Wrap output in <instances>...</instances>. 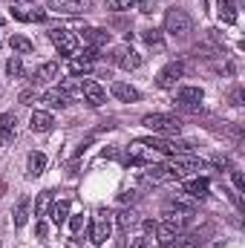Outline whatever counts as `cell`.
<instances>
[{"label": "cell", "instance_id": "obj_1", "mask_svg": "<svg viewBox=\"0 0 245 248\" xmlns=\"http://www.w3.org/2000/svg\"><path fill=\"white\" fill-rule=\"evenodd\" d=\"M141 124L147 127V130H153V133H159V136H176L179 130H182V119L179 116H168V113H147Z\"/></svg>", "mask_w": 245, "mask_h": 248}, {"label": "cell", "instance_id": "obj_2", "mask_svg": "<svg viewBox=\"0 0 245 248\" xmlns=\"http://www.w3.org/2000/svg\"><path fill=\"white\" fill-rule=\"evenodd\" d=\"M165 32L173 35V38H187L193 32V17L184 9H179V6L168 9V15H165Z\"/></svg>", "mask_w": 245, "mask_h": 248}, {"label": "cell", "instance_id": "obj_3", "mask_svg": "<svg viewBox=\"0 0 245 248\" xmlns=\"http://www.w3.org/2000/svg\"><path fill=\"white\" fill-rule=\"evenodd\" d=\"M205 165L199 162V159H193V156H173L168 165H165V170H168V176L170 179H184V176H190V173H199Z\"/></svg>", "mask_w": 245, "mask_h": 248}, {"label": "cell", "instance_id": "obj_4", "mask_svg": "<svg viewBox=\"0 0 245 248\" xmlns=\"http://www.w3.org/2000/svg\"><path fill=\"white\" fill-rule=\"evenodd\" d=\"M113 234V214L110 211H98L92 217V225H90V240L92 246H104Z\"/></svg>", "mask_w": 245, "mask_h": 248}, {"label": "cell", "instance_id": "obj_5", "mask_svg": "<svg viewBox=\"0 0 245 248\" xmlns=\"http://www.w3.org/2000/svg\"><path fill=\"white\" fill-rule=\"evenodd\" d=\"M49 38H52V44L61 49V55L78 58V52H81V41H78V35H75V32H69V29H52V32H49Z\"/></svg>", "mask_w": 245, "mask_h": 248}, {"label": "cell", "instance_id": "obj_6", "mask_svg": "<svg viewBox=\"0 0 245 248\" xmlns=\"http://www.w3.org/2000/svg\"><path fill=\"white\" fill-rule=\"evenodd\" d=\"M202 98H205L202 87H179L176 90V104L182 110H199L202 107Z\"/></svg>", "mask_w": 245, "mask_h": 248}, {"label": "cell", "instance_id": "obj_7", "mask_svg": "<svg viewBox=\"0 0 245 248\" xmlns=\"http://www.w3.org/2000/svg\"><path fill=\"white\" fill-rule=\"evenodd\" d=\"M184 231V222H176V219H165L162 225H156V240L153 243H159V246H170L173 243V237L176 234H182Z\"/></svg>", "mask_w": 245, "mask_h": 248}, {"label": "cell", "instance_id": "obj_8", "mask_svg": "<svg viewBox=\"0 0 245 248\" xmlns=\"http://www.w3.org/2000/svg\"><path fill=\"white\" fill-rule=\"evenodd\" d=\"M182 75H184V66L173 61V63H168V66L156 75V84H159L162 90H170V87H176V81H179Z\"/></svg>", "mask_w": 245, "mask_h": 248}, {"label": "cell", "instance_id": "obj_9", "mask_svg": "<svg viewBox=\"0 0 245 248\" xmlns=\"http://www.w3.org/2000/svg\"><path fill=\"white\" fill-rule=\"evenodd\" d=\"M165 217L168 219H176V222H187L193 217V205L179 202V199H170V202H165Z\"/></svg>", "mask_w": 245, "mask_h": 248}, {"label": "cell", "instance_id": "obj_10", "mask_svg": "<svg viewBox=\"0 0 245 248\" xmlns=\"http://www.w3.org/2000/svg\"><path fill=\"white\" fill-rule=\"evenodd\" d=\"M46 6L58 15H81V12H87L90 3L87 0H46Z\"/></svg>", "mask_w": 245, "mask_h": 248}, {"label": "cell", "instance_id": "obj_11", "mask_svg": "<svg viewBox=\"0 0 245 248\" xmlns=\"http://www.w3.org/2000/svg\"><path fill=\"white\" fill-rule=\"evenodd\" d=\"M81 95H84L92 107H101V104L107 101V90H104L101 84H95V81H81Z\"/></svg>", "mask_w": 245, "mask_h": 248}, {"label": "cell", "instance_id": "obj_12", "mask_svg": "<svg viewBox=\"0 0 245 248\" xmlns=\"http://www.w3.org/2000/svg\"><path fill=\"white\" fill-rule=\"evenodd\" d=\"M78 41H84L87 49H101V46L110 44V32L107 29H84V35Z\"/></svg>", "mask_w": 245, "mask_h": 248}, {"label": "cell", "instance_id": "obj_13", "mask_svg": "<svg viewBox=\"0 0 245 248\" xmlns=\"http://www.w3.org/2000/svg\"><path fill=\"white\" fill-rule=\"evenodd\" d=\"M110 93H113V98H119L124 104H133V101H141V93L136 90V87H130V84H124V81H116L113 87H110Z\"/></svg>", "mask_w": 245, "mask_h": 248}, {"label": "cell", "instance_id": "obj_14", "mask_svg": "<svg viewBox=\"0 0 245 248\" xmlns=\"http://www.w3.org/2000/svg\"><path fill=\"white\" fill-rule=\"evenodd\" d=\"M116 61H119L122 69L130 72V69H138V66H141V55H138L136 49H130V46H119V49H116Z\"/></svg>", "mask_w": 245, "mask_h": 248}, {"label": "cell", "instance_id": "obj_15", "mask_svg": "<svg viewBox=\"0 0 245 248\" xmlns=\"http://www.w3.org/2000/svg\"><path fill=\"white\" fill-rule=\"evenodd\" d=\"M17 136V119L12 113H3L0 116V144H12Z\"/></svg>", "mask_w": 245, "mask_h": 248}, {"label": "cell", "instance_id": "obj_16", "mask_svg": "<svg viewBox=\"0 0 245 248\" xmlns=\"http://www.w3.org/2000/svg\"><path fill=\"white\" fill-rule=\"evenodd\" d=\"M29 124H32V130H35V133H49V130L55 127V119H52V113H49V110H35Z\"/></svg>", "mask_w": 245, "mask_h": 248}, {"label": "cell", "instance_id": "obj_17", "mask_svg": "<svg viewBox=\"0 0 245 248\" xmlns=\"http://www.w3.org/2000/svg\"><path fill=\"white\" fill-rule=\"evenodd\" d=\"M58 75H61V63L58 61H46L35 69V78H38L41 84H49V81H55Z\"/></svg>", "mask_w": 245, "mask_h": 248}, {"label": "cell", "instance_id": "obj_18", "mask_svg": "<svg viewBox=\"0 0 245 248\" xmlns=\"http://www.w3.org/2000/svg\"><path fill=\"white\" fill-rule=\"evenodd\" d=\"M12 17H15V20H23V23H35V20H44L46 12H44V9H23V6H15V9H12Z\"/></svg>", "mask_w": 245, "mask_h": 248}, {"label": "cell", "instance_id": "obj_19", "mask_svg": "<svg viewBox=\"0 0 245 248\" xmlns=\"http://www.w3.org/2000/svg\"><path fill=\"white\" fill-rule=\"evenodd\" d=\"M44 170H46V153H38V150L29 153V159H26V173L35 179V176H41Z\"/></svg>", "mask_w": 245, "mask_h": 248}, {"label": "cell", "instance_id": "obj_20", "mask_svg": "<svg viewBox=\"0 0 245 248\" xmlns=\"http://www.w3.org/2000/svg\"><path fill=\"white\" fill-rule=\"evenodd\" d=\"M44 101H46L49 107H55V110H63V107L72 104V95H66L63 90H46V93H44Z\"/></svg>", "mask_w": 245, "mask_h": 248}, {"label": "cell", "instance_id": "obj_21", "mask_svg": "<svg viewBox=\"0 0 245 248\" xmlns=\"http://www.w3.org/2000/svg\"><path fill=\"white\" fill-rule=\"evenodd\" d=\"M208 187H211L208 179H187V182H184V193L193 196V199H205V196H208Z\"/></svg>", "mask_w": 245, "mask_h": 248}, {"label": "cell", "instance_id": "obj_22", "mask_svg": "<svg viewBox=\"0 0 245 248\" xmlns=\"http://www.w3.org/2000/svg\"><path fill=\"white\" fill-rule=\"evenodd\" d=\"M216 15H219V20L222 23H237V6L231 3V0H216Z\"/></svg>", "mask_w": 245, "mask_h": 248}, {"label": "cell", "instance_id": "obj_23", "mask_svg": "<svg viewBox=\"0 0 245 248\" xmlns=\"http://www.w3.org/2000/svg\"><path fill=\"white\" fill-rule=\"evenodd\" d=\"M49 217H52V222H55V225H63V222L69 219V202H66V199H61V202H52Z\"/></svg>", "mask_w": 245, "mask_h": 248}, {"label": "cell", "instance_id": "obj_24", "mask_svg": "<svg viewBox=\"0 0 245 248\" xmlns=\"http://www.w3.org/2000/svg\"><path fill=\"white\" fill-rule=\"evenodd\" d=\"M52 193H55V190L38 193V199H35V217H46V214H49V208H52Z\"/></svg>", "mask_w": 245, "mask_h": 248}, {"label": "cell", "instance_id": "obj_25", "mask_svg": "<svg viewBox=\"0 0 245 248\" xmlns=\"http://www.w3.org/2000/svg\"><path fill=\"white\" fill-rule=\"evenodd\" d=\"M29 205H32V202H29L26 196L15 205V214H12V217H15V228H23V225H26V219H29Z\"/></svg>", "mask_w": 245, "mask_h": 248}, {"label": "cell", "instance_id": "obj_26", "mask_svg": "<svg viewBox=\"0 0 245 248\" xmlns=\"http://www.w3.org/2000/svg\"><path fill=\"white\" fill-rule=\"evenodd\" d=\"M199 243H202L199 234H176L168 248H199Z\"/></svg>", "mask_w": 245, "mask_h": 248}, {"label": "cell", "instance_id": "obj_27", "mask_svg": "<svg viewBox=\"0 0 245 248\" xmlns=\"http://www.w3.org/2000/svg\"><path fill=\"white\" fill-rule=\"evenodd\" d=\"M9 46H12L15 52H20V55H29V52L35 49V44H32L29 38H23V35H12V38H9Z\"/></svg>", "mask_w": 245, "mask_h": 248}, {"label": "cell", "instance_id": "obj_28", "mask_svg": "<svg viewBox=\"0 0 245 248\" xmlns=\"http://www.w3.org/2000/svg\"><path fill=\"white\" fill-rule=\"evenodd\" d=\"M66 69H69L72 75H90V72H92V61H87V58H69Z\"/></svg>", "mask_w": 245, "mask_h": 248}, {"label": "cell", "instance_id": "obj_29", "mask_svg": "<svg viewBox=\"0 0 245 248\" xmlns=\"http://www.w3.org/2000/svg\"><path fill=\"white\" fill-rule=\"evenodd\" d=\"M116 225H119L122 231H130V228L136 225V214H133L130 208H124V211H119V214H116Z\"/></svg>", "mask_w": 245, "mask_h": 248}, {"label": "cell", "instance_id": "obj_30", "mask_svg": "<svg viewBox=\"0 0 245 248\" xmlns=\"http://www.w3.org/2000/svg\"><path fill=\"white\" fill-rule=\"evenodd\" d=\"M6 75H9V78H20V75H23V61H20L17 55L6 61Z\"/></svg>", "mask_w": 245, "mask_h": 248}, {"label": "cell", "instance_id": "obj_31", "mask_svg": "<svg viewBox=\"0 0 245 248\" xmlns=\"http://www.w3.org/2000/svg\"><path fill=\"white\" fill-rule=\"evenodd\" d=\"M133 6H136V0H107V9L110 12H127Z\"/></svg>", "mask_w": 245, "mask_h": 248}, {"label": "cell", "instance_id": "obj_32", "mask_svg": "<svg viewBox=\"0 0 245 248\" xmlns=\"http://www.w3.org/2000/svg\"><path fill=\"white\" fill-rule=\"evenodd\" d=\"M69 231H72V234H81V231H84V214L69 217Z\"/></svg>", "mask_w": 245, "mask_h": 248}, {"label": "cell", "instance_id": "obj_33", "mask_svg": "<svg viewBox=\"0 0 245 248\" xmlns=\"http://www.w3.org/2000/svg\"><path fill=\"white\" fill-rule=\"evenodd\" d=\"M144 41H147L150 46H162V35H159L156 29H147V32H144Z\"/></svg>", "mask_w": 245, "mask_h": 248}, {"label": "cell", "instance_id": "obj_34", "mask_svg": "<svg viewBox=\"0 0 245 248\" xmlns=\"http://www.w3.org/2000/svg\"><path fill=\"white\" fill-rule=\"evenodd\" d=\"M35 101H38V93H35V90H23V93H20V104H26V107H32Z\"/></svg>", "mask_w": 245, "mask_h": 248}, {"label": "cell", "instance_id": "obj_35", "mask_svg": "<svg viewBox=\"0 0 245 248\" xmlns=\"http://www.w3.org/2000/svg\"><path fill=\"white\" fill-rule=\"evenodd\" d=\"M58 90H63L66 95H72V93H78L81 87H78V81H72V78H66V81H63L61 87H58Z\"/></svg>", "mask_w": 245, "mask_h": 248}, {"label": "cell", "instance_id": "obj_36", "mask_svg": "<svg viewBox=\"0 0 245 248\" xmlns=\"http://www.w3.org/2000/svg\"><path fill=\"white\" fill-rule=\"evenodd\" d=\"M130 248H153V237H150V234H144V237L133 240V246H130Z\"/></svg>", "mask_w": 245, "mask_h": 248}, {"label": "cell", "instance_id": "obj_37", "mask_svg": "<svg viewBox=\"0 0 245 248\" xmlns=\"http://www.w3.org/2000/svg\"><path fill=\"white\" fill-rule=\"evenodd\" d=\"M231 182H234V190H237V193H243L245 182H243V173H240V170H231Z\"/></svg>", "mask_w": 245, "mask_h": 248}, {"label": "cell", "instance_id": "obj_38", "mask_svg": "<svg viewBox=\"0 0 245 248\" xmlns=\"http://www.w3.org/2000/svg\"><path fill=\"white\" fill-rule=\"evenodd\" d=\"M35 234H38L41 240H46V234H49V228H46V222H38V228H35Z\"/></svg>", "mask_w": 245, "mask_h": 248}, {"label": "cell", "instance_id": "obj_39", "mask_svg": "<svg viewBox=\"0 0 245 248\" xmlns=\"http://www.w3.org/2000/svg\"><path fill=\"white\" fill-rule=\"evenodd\" d=\"M122 202L127 205V202H136V190H124L122 193Z\"/></svg>", "mask_w": 245, "mask_h": 248}, {"label": "cell", "instance_id": "obj_40", "mask_svg": "<svg viewBox=\"0 0 245 248\" xmlns=\"http://www.w3.org/2000/svg\"><path fill=\"white\" fill-rule=\"evenodd\" d=\"M3 23H6V17H3V15H0V26H3Z\"/></svg>", "mask_w": 245, "mask_h": 248}, {"label": "cell", "instance_id": "obj_41", "mask_svg": "<svg viewBox=\"0 0 245 248\" xmlns=\"http://www.w3.org/2000/svg\"><path fill=\"white\" fill-rule=\"evenodd\" d=\"M0 248H3V246H0Z\"/></svg>", "mask_w": 245, "mask_h": 248}]
</instances>
